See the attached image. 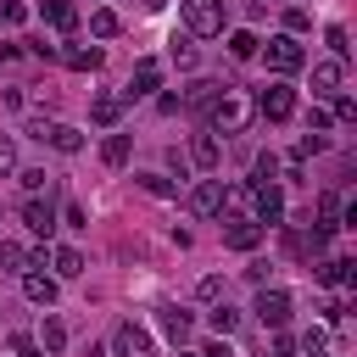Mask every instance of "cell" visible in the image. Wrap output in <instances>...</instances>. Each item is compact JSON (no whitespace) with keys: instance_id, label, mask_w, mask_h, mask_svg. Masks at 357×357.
<instances>
[{"instance_id":"9c48e42d","label":"cell","mask_w":357,"mask_h":357,"mask_svg":"<svg viewBox=\"0 0 357 357\" xmlns=\"http://www.w3.org/2000/svg\"><path fill=\"white\" fill-rule=\"evenodd\" d=\"M312 279L329 284V290H351V284H357V262H351V257H324V262L312 268Z\"/></svg>"},{"instance_id":"d4e9b609","label":"cell","mask_w":357,"mask_h":357,"mask_svg":"<svg viewBox=\"0 0 357 357\" xmlns=\"http://www.w3.org/2000/svg\"><path fill=\"white\" fill-rule=\"evenodd\" d=\"M0 273H28V245L0 240Z\"/></svg>"},{"instance_id":"6da1fadb","label":"cell","mask_w":357,"mask_h":357,"mask_svg":"<svg viewBox=\"0 0 357 357\" xmlns=\"http://www.w3.org/2000/svg\"><path fill=\"white\" fill-rule=\"evenodd\" d=\"M178 17H184V28L195 39H218L223 22H229V6L223 0H178Z\"/></svg>"},{"instance_id":"277c9868","label":"cell","mask_w":357,"mask_h":357,"mask_svg":"<svg viewBox=\"0 0 357 357\" xmlns=\"http://www.w3.org/2000/svg\"><path fill=\"white\" fill-rule=\"evenodd\" d=\"M28 134H33L39 145L61 151V156H78V151H84V134H78L73 123H50V117H33V123H28Z\"/></svg>"},{"instance_id":"5bb4252c","label":"cell","mask_w":357,"mask_h":357,"mask_svg":"<svg viewBox=\"0 0 357 357\" xmlns=\"http://www.w3.org/2000/svg\"><path fill=\"white\" fill-rule=\"evenodd\" d=\"M56 56H61L73 73H95V67L106 61V56H100V45H67V50H56Z\"/></svg>"},{"instance_id":"2e32d148","label":"cell","mask_w":357,"mask_h":357,"mask_svg":"<svg viewBox=\"0 0 357 357\" xmlns=\"http://www.w3.org/2000/svg\"><path fill=\"white\" fill-rule=\"evenodd\" d=\"M340 78H346V61H335V56H329V61H318V67H312V95H335V89H340Z\"/></svg>"},{"instance_id":"ac0fdd59","label":"cell","mask_w":357,"mask_h":357,"mask_svg":"<svg viewBox=\"0 0 357 357\" xmlns=\"http://www.w3.org/2000/svg\"><path fill=\"white\" fill-rule=\"evenodd\" d=\"M218 95H223V84L195 78V84H190V95H184V106H190V112H212V106H218Z\"/></svg>"},{"instance_id":"7402d4cb","label":"cell","mask_w":357,"mask_h":357,"mask_svg":"<svg viewBox=\"0 0 357 357\" xmlns=\"http://www.w3.org/2000/svg\"><path fill=\"white\" fill-rule=\"evenodd\" d=\"M128 151H134V139H128V134H106V139H100V162H106V167H123V162H128Z\"/></svg>"},{"instance_id":"8992f818","label":"cell","mask_w":357,"mask_h":357,"mask_svg":"<svg viewBox=\"0 0 357 357\" xmlns=\"http://www.w3.org/2000/svg\"><path fill=\"white\" fill-rule=\"evenodd\" d=\"M257 117H268V123H284L290 112H296V89H284V84H268L262 95H257V106H251Z\"/></svg>"},{"instance_id":"44dd1931","label":"cell","mask_w":357,"mask_h":357,"mask_svg":"<svg viewBox=\"0 0 357 357\" xmlns=\"http://www.w3.org/2000/svg\"><path fill=\"white\" fill-rule=\"evenodd\" d=\"M50 268H56V279H78V273H84V251L56 245V251H50Z\"/></svg>"},{"instance_id":"f1b7e54d","label":"cell","mask_w":357,"mask_h":357,"mask_svg":"<svg viewBox=\"0 0 357 357\" xmlns=\"http://www.w3.org/2000/svg\"><path fill=\"white\" fill-rule=\"evenodd\" d=\"M139 190H145V195H162V201H167V195H178V184H173V178H162V173H139Z\"/></svg>"},{"instance_id":"5b68a950","label":"cell","mask_w":357,"mask_h":357,"mask_svg":"<svg viewBox=\"0 0 357 357\" xmlns=\"http://www.w3.org/2000/svg\"><path fill=\"white\" fill-rule=\"evenodd\" d=\"M223 201H229V184H223V178H201V184L184 195V206H190L195 218H218V212H223Z\"/></svg>"},{"instance_id":"c3c4849f","label":"cell","mask_w":357,"mask_h":357,"mask_svg":"<svg viewBox=\"0 0 357 357\" xmlns=\"http://www.w3.org/2000/svg\"><path fill=\"white\" fill-rule=\"evenodd\" d=\"M312 357H324V351H312Z\"/></svg>"},{"instance_id":"7a4b0ae2","label":"cell","mask_w":357,"mask_h":357,"mask_svg":"<svg viewBox=\"0 0 357 357\" xmlns=\"http://www.w3.org/2000/svg\"><path fill=\"white\" fill-rule=\"evenodd\" d=\"M251 123V100L245 95H234V89H223L218 95V106L206 112V134H240Z\"/></svg>"},{"instance_id":"f6af8a7d","label":"cell","mask_w":357,"mask_h":357,"mask_svg":"<svg viewBox=\"0 0 357 357\" xmlns=\"http://www.w3.org/2000/svg\"><path fill=\"white\" fill-rule=\"evenodd\" d=\"M139 6H145V11H162V0H139Z\"/></svg>"},{"instance_id":"52a82bcc","label":"cell","mask_w":357,"mask_h":357,"mask_svg":"<svg viewBox=\"0 0 357 357\" xmlns=\"http://www.w3.org/2000/svg\"><path fill=\"white\" fill-rule=\"evenodd\" d=\"M251 206H257V218L251 223H284V190L279 184H251Z\"/></svg>"},{"instance_id":"cb8c5ba5","label":"cell","mask_w":357,"mask_h":357,"mask_svg":"<svg viewBox=\"0 0 357 357\" xmlns=\"http://www.w3.org/2000/svg\"><path fill=\"white\" fill-rule=\"evenodd\" d=\"M61 346H67V324H61V318H45V324H39V351L56 357Z\"/></svg>"},{"instance_id":"e575fe53","label":"cell","mask_w":357,"mask_h":357,"mask_svg":"<svg viewBox=\"0 0 357 357\" xmlns=\"http://www.w3.org/2000/svg\"><path fill=\"white\" fill-rule=\"evenodd\" d=\"M22 17H28V6H22V0H0V22H11V28H17Z\"/></svg>"},{"instance_id":"ffe728a7","label":"cell","mask_w":357,"mask_h":357,"mask_svg":"<svg viewBox=\"0 0 357 357\" xmlns=\"http://www.w3.org/2000/svg\"><path fill=\"white\" fill-rule=\"evenodd\" d=\"M123 95H95V106H89V117L100 123V128H117V117H123Z\"/></svg>"},{"instance_id":"d6986e66","label":"cell","mask_w":357,"mask_h":357,"mask_svg":"<svg viewBox=\"0 0 357 357\" xmlns=\"http://www.w3.org/2000/svg\"><path fill=\"white\" fill-rule=\"evenodd\" d=\"M39 11H45V22H50V28H61V33H73V28H78V6H73V0H45Z\"/></svg>"},{"instance_id":"484cf974","label":"cell","mask_w":357,"mask_h":357,"mask_svg":"<svg viewBox=\"0 0 357 357\" xmlns=\"http://www.w3.org/2000/svg\"><path fill=\"white\" fill-rule=\"evenodd\" d=\"M257 45H262V39H257L251 28H240V33H229V56H234V61H251V56H257Z\"/></svg>"},{"instance_id":"60d3db41","label":"cell","mask_w":357,"mask_h":357,"mask_svg":"<svg viewBox=\"0 0 357 357\" xmlns=\"http://www.w3.org/2000/svg\"><path fill=\"white\" fill-rule=\"evenodd\" d=\"M28 56H39V61H50V56H56V45H45V39H28Z\"/></svg>"},{"instance_id":"7dc6e473","label":"cell","mask_w":357,"mask_h":357,"mask_svg":"<svg viewBox=\"0 0 357 357\" xmlns=\"http://www.w3.org/2000/svg\"><path fill=\"white\" fill-rule=\"evenodd\" d=\"M173 357H195V351H173Z\"/></svg>"},{"instance_id":"b9f144b4","label":"cell","mask_w":357,"mask_h":357,"mask_svg":"<svg viewBox=\"0 0 357 357\" xmlns=\"http://www.w3.org/2000/svg\"><path fill=\"white\" fill-rule=\"evenodd\" d=\"M301 351H324V329H307L301 335Z\"/></svg>"},{"instance_id":"4dcf8cb0","label":"cell","mask_w":357,"mask_h":357,"mask_svg":"<svg viewBox=\"0 0 357 357\" xmlns=\"http://www.w3.org/2000/svg\"><path fill=\"white\" fill-rule=\"evenodd\" d=\"M195 296H201V301H223V279H218V273H206V279L195 284Z\"/></svg>"},{"instance_id":"ab89813d","label":"cell","mask_w":357,"mask_h":357,"mask_svg":"<svg viewBox=\"0 0 357 357\" xmlns=\"http://www.w3.org/2000/svg\"><path fill=\"white\" fill-rule=\"evenodd\" d=\"M195 357H234V346H229V340H223V335H218V340H212V346H201V351H195Z\"/></svg>"},{"instance_id":"f546056e","label":"cell","mask_w":357,"mask_h":357,"mask_svg":"<svg viewBox=\"0 0 357 357\" xmlns=\"http://www.w3.org/2000/svg\"><path fill=\"white\" fill-rule=\"evenodd\" d=\"M284 28H290V39H296V33H307V28H312V17H307L301 6H284Z\"/></svg>"},{"instance_id":"f35d334b","label":"cell","mask_w":357,"mask_h":357,"mask_svg":"<svg viewBox=\"0 0 357 357\" xmlns=\"http://www.w3.org/2000/svg\"><path fill=\"white\" fill-rule=\"evenodd\" d=\"M335 117L351 123V117H357V100H351V95H335Z\"/></svg>"},{"instance_id":"4316f807","label":"cell","mask_w":357,"mask_h":357,"mask_svg":"<svg viewBox=\"0 0 357 357\" xmlns=\"http://www.w3.org/2000/svg\"><path fill=\"white\" fill-rule=\"evenodd\" d=\"M117 28H123V22H117V11H112V6H100V11L89 17V33H95V39H112Z\"/></svg>"},{"instance_id":"7bdbcfd3","label":"cell","mask_w":357,"mask_h":357,"mask_svg":"<svg viewBox=\"0 0 357 357\" xmlns=\"http://www.w3.org/2000/svg\"><path fill=\"white\" fill-rule=\"evenodd\" d=\"M273 357H296V340L290 335H273Z\"/></svg>"},{"instance_id":"836d02e7","label":"cell","mask_w":357,"mask_h":357,"mask_svg":"<svg viewBox=\"0 0 357 357\" xmlns=\"http://www.w3.org/2000/svg\"><path fill=\"white\" fill-rule=\"evenodd\" d=\"M45 184H50V173H45V167H28V173H22V190H28V195H39Z\"/></svg>"},{"instance_id":"83f0119b","label":"cell","mask_w":357,"mask_h":357,"mask_svg":"<svg viewBox=\"0 0 357 357\" xmlns=\"http://www.w3.org/2000/svg\"><path fill=\"white\" fill-rule=\"evenodd\" d=\"M251 184H279V156H273V151H262V156H257V167H251Z\"/></svg>"},{"instance_id":"ee69618b","label":"cell","mask_w":357,"mask_h":357,"mask_svg":"<svg viewBox=\"0 0 357 357\" xmlns=\"http://www.w3.org/2000/svg\"><path fill=\"white\" fill-rule=\"evenodd\" d=\"M17 56H22L17 45H0V61H17Z\"/></svg>"},{"instance_id":"bcb514c9","label":"cell","mask_w":357,"mask_h":357,"mask_svg":"<svg viewBox=\"0 0 357 357\" xmlns=\"http://www.w3.org/2000/svg\"><path fill=\"white\" fill-rule=\"evenodd\" d=\"M257 6H284V0H257Z\"/></svg>"},{"instance_id":"603a6c76","label":"cell","mask_w":357,"mask_h":357,"mask_svg":"<svg viewBox=\"0 0 357 357\" xmlns=\"http://www.w3.org/2000/svg\"><path fill=\"white\" fill-rule=\"evenodd\" d=\"M206 324H212V329H218V335H223V340H229V335H234V329H240V312H234V307H229V301H212V312H206Z\"/></svg>"},{"instance_id":"9a60e30c","label":"cell","mask_w":357,"mask_h":357,"mask_svg":"<svg viewBox=\"0 0 357 357\" xmlns=\"http://www.w3.org/2000/svg\"><path fill=\"white\" fill-rule=\"evenodd\" d=\"M156 84H162V67H156V61H139L134 78H128V89H123V100H139V95H151Z\"/></svg>"},{"instance_id":"e0dca14e","label":"cell","mask_w":357,"mask_h":357,"mask_svg":"<svg viewBox=\"0 0 357 357\" xmlns=\"http://www.w3.org/2000/svg\"><path fill=\"white\" fill-rule=\"evenodd\" d=\"M156 324H162V335H167L173 346H184V340H190V324H195V318H190L184 307H162V318H156Z\"/></svg>"},{"instance_id":"d6a6232c","label":"cell","mask_w":357,"mask_h":357,"mask_svg":"<svg viewBox=\"0 0 357 357\" xmlns=\"http://www.w3.org/2000/svg\"><path fill=\"white\" fill-rule=\"evenodd\" d=\"M324 39H329V50H335V61H346V56H351V45H346V28H329Z\"/></svg>"},{"instance_id":"30bf717a","label":"cell","mask_w":357,"mask_h":357,"mask_svg":"<svg viewBox=\"0 0 357 357\" xmlns=\"http://www.w3.org/2000/svg\"><path fill=\"white\" fill-rule=\"evenodd\" d=\"M251 312H257V318H262L268 329H284V324H290V296H284V290H268V284H262V290H257V307H251Z\"/></svg>"},{"instance_id":"7c38bea8","label":"cell","mask_w":357,"mask_h":357,"mask_svg":"<svg viewBox=\"0 0 357 357\" xmlns=\"http://www.w3.org/2000/svg\"><path fill=\"white\" fill-rule=\"evenodd\" d=\"M22 296H28V301H39V307H50V301H56V273L28 268V273H22Z\"/></svg>"},{"instance_id":"ba28073f","label":"cell","mask_w":357,"mask_h":357,"mask_svg":"<svg viewBox=\"0 0 357 357\" xmlns=\"http://www.w3.org/2000/svg\"><path fill=\"white\" fill-rule=\"evenodd\" d=\"M22 223H28V234L50 240V234H56V206H50V195H28V201H22Z\"/></svg>"},{"instance_id":"1f68e13d","label":"cell","mask_w":357,"mask_h":357,"mask_svg":"<svg viewBox=\"0 0 357 357\" xmlns=\"http://www.w3.org/2000/svg\"><path fill=\"white\" fill-rule=\"evenodd\" d=\"M6 173H17V145H11V134H0V178Z\"/></svg>"},{"instance_id":"74e56055","label":"cell","mask_w":357,"mask_h":357,"mask_svg":"<svg viewBox=\"0 0 357 357\" xmlns=\"http://www.w3.org/2000/svg\"><path fill=\"white\" fill-rule=\"evenodd\" d=\"M173 61H178V67H195V45H184V39H173Z\"/></svg>"},{"instance_id":"4fadbf2b","label":"cell","mask_w":357,"mask_h":357,"mask_svg":"<svg viewBox=\"0 0 357 357\" xmlns=\"http://www.w3.org/2000/svg\"><path fill=\"white\" fill-rule=\"evenodd\" d=\"M190 162H195L201 173H212V167L223 162V145H218V134H195V139H190Z\"/></svg>"},{"instance_id":"8fae6325","label":"cell","mask_w":357,"mask_h":357,"mask_svg":"<svg viewBox=\"0 0 357 357\" xmlns=\"http://www.w3.org/2000/svg\"><path fill=\"white\" fill-rule=\"evenodd\" d=\"M223 245H229V251H257V245H262V223L229 218V223H223Z\"/></svg>"},{"instance_id":"8d00e7d4","label":"cell","mask_w":357,"mask_h":357,"mask_svg":"<svg viewBox=\"0 0 357 357\" xmlns=\"http://www.w3.org/2000/svg\"><path fill=\"white\" fill-rule=\"evenodd\" d=\"M61 218H67V229H89V212H84L78 201H67V212H61Z\"/></svg>"},{"instance_id":"3957f363","label":"cell","mask_w":357,"mask_h":357,"mask_svg":"<svg viewBox=\"0 0 357 357\" xmlns=\"http://www.w3.org/2000/svg\"><path fill=\"white\" fill-rule=\"evenodd\" d=\"M257 56L268 61V73H279V78H290V73H301L307 67V50L290 39V33H273L268 45H257Z\"/></svg>"},{"instance_id":"d590c367","label":"cell","mask_w":357,"mask_h":357,"mask_svg":"<svg viewBox=\"0 0 357 357\" xmlns=\"http://www.w3.org/2000/svg\"><path fill=\"white\" fill-rule=\"evenodd\" d=\"M11 346H17V357H50V351H39L33 335H11Z\"/></svg>"}]
</instances>
